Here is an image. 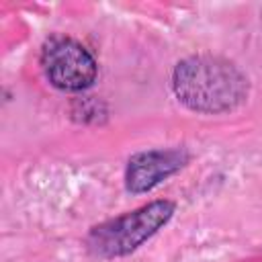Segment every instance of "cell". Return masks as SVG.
I'll return each mask as SVG.
<instances>
[{
	"label": "cell",
	"instance_id": "1",
	"mask_svg": "<svg viewBox=\"0 0 262 262\" xmlns=\"http://www.w3.org/2000/svg\"><path fill=\"white\" fill-rule=\"evenodd\" d=\"M172 88L180 104L203 115H219L239 106L250 90L246 74L219 55H190L176 63Z\"/></svg>",
	"mask_w": 262,
	"mask_h": 262
},
{
	"label": "cell",
	"instance_id": "2",
	"mask_svg": "<svg viewBox=\"0 0 262 262\" xmlns=\"http://www.w3.org/2000/svg\"><path fill=\"white\" fill-rule=\"evenodd\" d=\"M172 201H154L135 211L94 225L86 235L88 250L98 258H119L137 250L174 215Z\"/></svg>",
	"mask_w": 262,
	"mask_h": 262
},
{
	"label": "cell",
	"instance_id": "3",
	"mask_svg": "<svg viewBox=\"0 0 262 262\" xmlns=\"http://www.w3.org/2000/svg\"><path fill=\"white\" fill-rule=\"evenodd\" d=\"M41 68L51 86L66 92H80L94 84L98 66L92 53L78 41L53 35L41 47Z\"/></svg>",
	"mask_w": 262,
	"mask_h": 262
},
{
	"label": "cell",
	"instance_id": "4",
	"mask_svg": "<svg viewBox=\"0 0 262 262\" xmlns=\"http://www.w3.org/2000/svg\"><path fill=\"white\" fill-rule=\"evenodd\" d=\"M188 162L186 149L168 147V149H149L139 151L129 158L125 168V186L133 194L147 192L156 188L162 180L176 174Z\"/></svg>",
	"mask_w": 262,
	"mask_h": 262
}]
</instances>
